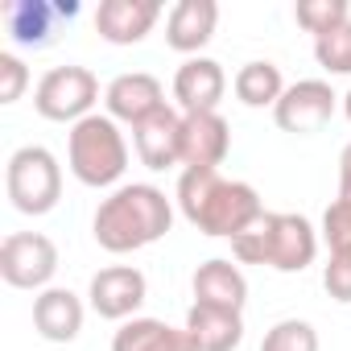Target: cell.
I'll return each mask as SVG.
<instances>
[{
  "instance_id": "7c38bea8",
  "label": "cell",
  "mask_w": 351,
  "mask_h": 351,
  "mask_svg": "<svg viewBox=\"0 0 351 351\" xmlns=\"http://www.w3.org/2000/svg\"><path fill=\"white\" fill-rule=\"evenodd\" d=\"M132 145H136L141 165H149L153 173L182 165V112H173L165 104L161 112H153L149 120L132 128Z\"/></svg>"
},
{
  "instance_id": "30bf717a",
  "label": "cell",
  "mask_w": 351,
  "mask_h": 351,
  "mask_svg": "<svg viewBox=\"0 0 351 351\" xmlns=\"http://www.w3.org/2000/svg\"><path fill=\"white\" fill-rule=\"evenodd\" d=\"M104 108L116 124H141L149 120L153 112L165 108V87L157 75L149 71H128V75H116L108 87H104Z\"/></svg>"
},
{
  "instance_id": "d4e9b609",
  "label": "cell",
  "mask_w": 351,
  "mask_h": 351,
  "mask_svg": "<svg viewBox=\"0 0 351 351\" xmlns=\"http://www.w3.org/2000/svg\"><path fill=\"white\" fill-rule=\"evenodd\" d=\"M322 289L335 302H351V248H335L322 265Z\"/></svg>"
},
{
  "instance_id": "e0dca14e",
  "label": "cell",
  "mask_w": 351,
  "mask_h": 351,
  "mask_svg": "<svg viewBox=\"0 0 351 351\" xmlns=\"http://www.w3.org/2000/svg\"><path fill=\"white\" fill-rule=\"evenodd\" d=\"M186 335L195 339L199 351H236L244 343V310L195 302L186 310Z\"/></svg>"
},
{
  "instance_id": "ffe728a7",
  "label": "cell",
  "mask_w": 351,
  "mask_h": 351,
  "mask_svg": "<svg viewBox=\"0 0 351 351\" xmlns=\"http://www.w3.org/2000/svg\"><path fill=\"white\" fill-rule=\"evenodd\" d=\"M112 351H199L186 326H169L161 318H128L112 335Z\"/></svg>"
},
{
  "instance_id": "8fae6325",
  "label": "cell",
  "mask_w": 351,
  "mask_h": 351,
  "mask_svg": "<svg viewBox=\"0 0 351 351\" xmlns=\"http://www.w3.org/2000/svg\"><path fill=\"white\" fill-rule=\"evenodd\" d=\"M232 153V128L219 112H182V165L219 169Z\"/></svg>"
},
{
  "instance_id": "9c48e42d",
  "label": "cell",
  "mask_w": 351,
  "mask_h": 351,
  "mask_svg": "<svg viewBox=\"0 0 351 351\" xmlns=\"http://www.w3.org/2000/svg\"><path fill=\"white\" fill-rule=\"evenodd\" d=\"M145 298H149V281H145V273L132 269V265H108V269H99V273L91 277V285H87L91 310H95L99 318H108V322H128V318H136V310L145 306Z\"/></svg>"
},
{
  "instance_id": "484cf974",
  "label": "cell",
  "mask_w": 351,
  "mask_h": 351,
  "mask_svg": "<svg viewBox=\"0 0 351 351\" xmlns=\"http://www.w3.org/2000/svg\"><path fill=\"white\" fill-rule=\"evenodd\" d=\"M322 240L326 248H351V199H335L322 215Z\"/></svg>"
},
{
  "instance_id": "603a6c76",
  "label": "cell",
  "mask_w": 351,
  "mask_h": 351,
  "mask_svg": "<svg viewBox=\"0 0 351 351\" xmlns=\"http://www.w3.org/2000/svg\"><path fill=\"white\" fill-rule=\"evenodd\" d=\"M261 351H318V330L306 318H281L265 330Z\"/></svg>"
},
{
  "instance_id": "5bb4252c",
  "label": "cell",
  "mask_w": 351,
  "mask_h": 351,
  "mask_svg": "<svg viewBox=\"0 0 351 351\" xmlns=\"http://www.w3.org/2000/svg\"><path fill=\"white\" fill-rule=\"evenodd\" d=\"M223 91H228V75L207 54L186 58L178 75H173V99H178L182 112H219Z\"/></svg>"
},
{
  "instance_id": "3957f363",
  "label": "cell",
  "mask_w": 351,
  "mask_h": 351,
  "mask_svg": "<svg viewBox=\"0 0 351 351\" xmlns=\"http://www.w3.org/2000/svg\"><path fill=\"white\" fill-rule=\"evenodd\" d=\"M232 256L240 265H265L277 273H302L318 256V232L306 215L265 211L244 236L232 240Z\"/></svg>"
},
{
  "instance_id": "44dd1931",
  "label": "cell",
  "mask_w": 351,
  "mask_h": 351,
  "mask_svg": "<svg viewBox=\"0 0 351 351\" xmlns=\"http://www.w3.org/2000/svg\"><path fill=\"white\" fill-rule=\"evenodd\" d=\"M236 87V99L244 108H277V99L285 95V79H281V66L269 62V58H256V62H244L232 79Z\"/></svg>"
},
{
  "instance_id": "6da1fadb",
  "label": "cell",
  "mask_w": 351,
  "mask_h": 351,
  "mask_svg": "<svg viewBox=\"0 0 351 351\" xmlns=\"http://www.w3.org/2000/svg\"><path fill=\"white\" fill-rule=\"evenodd\" d=\"M173 199L191 228L215 240H236L265 215L261 195L240 178H223L219 169H182Z\"/></svg>"
},
{
  "instance_id": "9a60e30c",
  "label": "cell",
  "mask_w": 351,
  "mask_h": 351,
  "mask_svg": "<svg viewBox=\"0 0 351 351\" xmlns=\"http://www.w3.org/2000/svg\"><path fill=\"white\" fill-rule=\"evenodd\" d=\"M215 25H219L215 0H178L165 17V46L199 58V50L215 38Z\"/></svg>"
},
{
  "instance_id": "cb8c5ba5",
  "label": "cell",
  "mask_w": 351,
  "mask_h": 351,
  "mask_svg": "<svg viewBox=\"0 0 351 351\" xmlns=\"http://www.w3.org/2000/svg\"><path fill=\"white\" fill-rule=\"evenodd\" d=\"M314 58L330 75H351V21L322 34V38H314Z\"/></svg>"
},
{
  "instance_id": "7a4b0ae2",
  "label": "cell",
  "mask_w": 351,
  "mask_h": 351,
  "mask_svg": "<svg viewBox=\"0 0 351 351\" xmlns=\"http://www.w3.org/2000/svg\"><path fill=\"white\" fill-rule=\"evenodd\" d=\"M173 228V207L165 199V191H157L153 182H124L116 186L95 219H91V232H95V244L112 256H124V252H141L149 244H157L165 232Z\"/></svg>"
},
{
  "instance_id": "52a82bcc",
  "label": "cell",
  "mask_w": 351,
  "mask_h": 351,
  "mask_svg": "<svg viewBox=\"0 0 351 351\" xmlns=\"http://www.w3.org/2000/svg\"><path fill=\"white\" fill-rule=\"evenodd\" d=\"M58 273V244L42 232H13L0 244V277L13 289H50Z\"/></svg>"
},
{
  "instance_id": "8992f818",
  "label": "cell",
  "mask_w": 351,
  "mask_h": 351,
  "mask_svg": "<svg viewBox=\"0 0 351 351\" xmlns=\"http://www.w3.org/2000/svg\"><path fill=\"white\" fill-rule=\"evenodd\" d=\"M99 104V79L87 71V66H54L38 79L34 87V108L42 120H54V124H79L95 112Z\"/></svg>"
},
{
  "instance_id": "f1b7e54d",
  "label": "cell",
  "mask_w": 351,
  "mask_h": 351,
  "mask_svg": "<svg viewBox=\"0 0 351 351\" xmlns=\"http://www.w3.org/2000/svg\"><path fill=\"white\" fill-rule=\"evenodd\" d=\"M343 116H347V120H351V91H347V95H343Z\"/></svg>"
},
{
  "instance_id": "277c9868",
  "label": "cell",
  "mask_w": 351,
  "mask_h": 351,
  "mask_svg": "<svg viewBox=\"0 0 351 351\" xmlns=\"http://www.w3.org/2000/svg\"><path fill=\"white\" fill-rule=\"evenodd\" d=\"M66 161L83 186H116L128 169V141L108 112H91L66 132Z\"/></svg>"
},
{
  "instance_id": "4fadbf2b",
  "label": "cell",
  "mask_w": 351,
  "mask_h": 351,
  "mask_svg": "<svg viewBox=\"0 0 351 351\" xmlns=\"http://www.w3.org/2000/svg\"><path fill=\"white\" fill-rule=\"evenodd\" d=\"M157 17H161L157 0H99L95 34L112 46H136L153 34Z\"/></svg>"
},
{
  "instance_id": "4316f807",
  "label": "cell",
  "mask_w": 351,
  "mask_h": 351,
  "mask_svg": "<svg viewBox=\"0 0 351 351\" xmlns=\"http://www.w3.org/2000/svg\"><path fill=\"white\" fill-rule=\"evenodd\" d=\"M29 87V66L17 54H0V104H17Z\"/></svg>"
},
{
  "instance_id": "5b68a950",
  "label": "cell",
  "mask_w": 351,
  "mask_h": 351,
  "mask_svg": "<svg viewBox=\"0 0 351 351\" xmlns=\"http://www.w3.org/2000/svg\"><path fill=\"white\" fill-rule=\"evenodd\" d=\"M5 191L21 215H50L62 199V165L46 145H21L5 165Z\"/></svg>"
},
{
  "instance_id": "d6986e66",
  "label": "cell",
  "mask_w": 351,
  "mask_h": 351,
  "mask_svg": "<svg viewBox=\"0 0 351 351\" xmlns=\"http://www.w3.org/2000/svg\"><path fill=\"white\" fill-rule=\"evenodd\" d=\"M195 302L203 306H228V310H244L248 302V277L240 273V265L215 256V261H203L195 269Z\"/></svg>"
},
{
  "instance_id": "83f0119b",
  "label": "cell",
  "mask_w": 351,
  "mask_h": 351,
  "mask_svg": "<svg viewBox=\"0 0 351 351\" xmlns=\"http://www.w3.org/2000/svg\"><path fill=\"white\" fill-rule=\"evenodd\" d=\"M339 199H351V141L339 153Z\"/></svg>"
},
{
  "instance_id": "ba28073f",
  "label": "cell",
  "mask_w": 351,
  "mask_h": 351,
  "mask_svg": "<svg viewBox=\"0 0 351 351\" xmlns=\"http://www.w3.org/2000/svg\"><path fill=\"white\" fill-rule=\"evenodd\" d=\"M335 104H339V95L330 91L326 79H298L277 99L273 120H277V128H285L293 136H310V132H322L330 124Z\"/></svg>"
},
{
  "instance_id": "2e32d148",
  "label": "cell",
  "mask_w": 351,
  "mask_h": 351,
  "mask_svg": "<svg viewBox=\"0 0 351 351\" xmlns=\"http://www.w3.org/2000/svg\"><path fill=\"white\" fill-rule=\"evenodd\" d=\"M83 318H87L83 298L62 285H50L34 298V330L46 343H75L83 330Z\"/></svg>"
},
{
  "instance_id": "ac0fdd59",
  "label": "cell",
  "mask_w": 351,
  "mask_h": 351,
  "mask_svg": "<svg viewBox=\"0 0 351 351\" xmlns=\"http://www.w3.org/2000/svg\"><path fill=\"white\" fill-rule=\"evenodd\" d=\"M75 17L79 9L75 5H46V0H13L5 9V25H9V38L17 46H29V50H42L54 42V25L58 17Z\"/></svg>"
},
{
  "instance_id": "7402d4cb",
  "label": "cell",
  "mask_w": 351,
  "mask_h": 351,
  "mask_svg": "<svg viewBox=\"0 0 351 351\" xmlns=\"http://www.w3.org/2000/svg\"><path fill=\"white\" fill-rule=\"evenodd\" d=\"M293 17H298V25L306 34L322 38V34H330V29L351 21V5L347 0H302V5L293 9Z\"/></svg>"
}]
</instances>
